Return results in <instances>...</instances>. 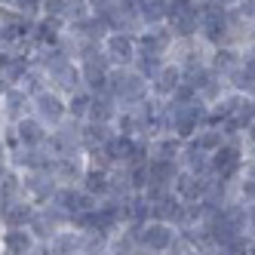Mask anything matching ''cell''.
<instances>
[{"label": "cell", "mask_w": 255, "mask_h": 255, "mask_svg": "<svg viewBox=\"0 0 255 255\" xmlns=\"http://www.w3.org/2000/svg\"><path fill=\"white\" fill-rule=\"evenodd\" d=\"M105 93L117 102L120 111H132L144 99H151V86L141 74H135L132 68H111Z\"/></svg>", "instance_id": "obj_1"}, {"label": "cell", "mask_w": 255, "mask_h": 255, "mask_svg": "<svg viewBox=\"0 0 255 255\" xmlns=\"http://www.w3.org/2000/svg\"><path fill=\"white\" fill-rule=\"evenodd\" d=\"M166 25L175 43H191L200 34V3L197 0H169L166 3Z\"/></svg>", "instance_id": "obj_2"}, {"label": "cell", "mask_w": 255, "mask_h": 255, "mask_svg": "<svg viewBox=\"0 0 255 255\" xmlns=\"http://www.w3.org/2000/svg\"><path fill=\"white\" fill-rule=\"evenodd\" d=\"M225 37H228V9L209 3V0L200 3V34H197V40L206 49H215V46H225Z\"/></svg>", "instance_id": "obj_3"}, {"label": "cell", "mask_w": 255, "mask_h": 255, "mask_svg": "<svg viewBox=\"0 0 255 255\" xmlns=\"http://www.w3.org/2000/svg\"><path fill=\"white\" fill-rule=\"evenodd\" d=\"M31 114L37 117L46 129H56V126H62L68 120V99L46 86L43 93H37L31 99Z\"/></svg>", "instance_id": "obj_4"}, {"label": "cell", "mask_w": 255, "mask_h": 255, "mask_svg": "<svg viewBox=\"0 0 255 255\" xmlns=\"http://www.w3.org/2000/svg\"><path fill=\"white\" fill-rule=\"evenodd\" d=\"M80 120H65L62 126L49 129V138H46V151L52 157H77L83 154V141H80Z\"/></svg>", "instance_id": "obj_5"}, {"label": "cell", "mask_w": 255, "mask_h": 255, "mask_svg": "<svg viewBox=\"0 0 255 255\" xmlns=\"http://www.w3.org/2000/svg\"><path fill=\"white\" fill-rule=\"evenodd\" d=\"M71 225V218L62 212V209H56L52 203H46V206H37L34 209V218H31V225H28V231H31V237L37 243H49L52 237H56L62 228H68Z\"/></svg>", "instance_id": "obj_6"}, {"label": "cell", "mask_w": 255, "mask_h": 255, "mask_svg": "<svg viewBox=\"0 0 255 255\" xmlns=\"http://www.w3.org/2000/svg\"><path fill=\"white\" fill-rule=\"evenodd\" d=\"M102 52H105V59L111 62L114 68H132V62H135V52H138L135 34L111 31V34H108V37L102 40Z\"/></svg>", "instance_id": "obj_7"}, {"label": "cell", "mask_w": 255, "mask_h": 255, "mask_svg": "<svg viewBox=\"0 0 255 255\" xmlns=\"http://www.w3.org/2000/svg\"><path fill=\"white\" fill-rule=\"evenodd\" d=\"M181 240L178 237V228L175 225H166V222H157V218H151V222H144L141 225V237H138V243L148 249V252H169L175 243Z\"/></svg>", "instance_id": "obj_8"}, {"label": "cell", "mask_w": 255, "mask_h": 255, "mask_svg": "<svg viewBox=\"0 0 255 255\" xmlns=\"http://www.w3.org/2000/svg\"><path fill=\"white\" fill-rule=\"evenodd\" d=\"M59 191V181L52 172H22V194L28 203L34 206H46Z\"/></svg>", "instance_id": "obj_9"}, {"label": "cell", "mask_w": 255, "mask_h": 255, "mask_svg": "<svg viewBox=\"0 0 255 255\" xmlns=\"http://www.w3.org/2000/svg\"><path fill=\"white\" fill-rule=\"evenodd\" d=\"M56 209H62L68 218L71 215H77V212H89V209H96L99 206V200L96 197H89L80 185H59V191H56V197L49 200Z\"/></svg>", "instance_id": "obj_10"}, {"label": "cell", "mask_w": 255, "mask_h": 255, "mask_svg": "<svg viewBox=\"0 0 255 255\" xmlns=\"http://www.w3.org/2000/svg\"><path fill=\"white\" fill-rule=\"evenodd\" d=\"M135 43H138V49L157 52V56H163V59H172V52H175V37H172V31H169L166 25L141 28V31L135 34Z\"/></svg>", "instance_id": "obj_11"}, {"label": "cell", "mask_w": 255, "mask_h": 255, "mask_svg": "<svg viewBox=\"0 0 255 255\" xmlns=\"http://www.w3.org/2000/svg\"><path fill=\"white\" fill-rule=\"evenodd\" d=\"M209 178H212V172L209 175H194V172L181 169L175 175V181H172V194L181 200V203H200V200L206 197V191H209Z\"/></svg>", "instance_id": "obj_12"}, {"label": "cell", "mask_w": 255, "mask_h": 255, "mask_svg": "<svg viewBox=\"0 0 255 255\" xmlns=\"http://www.w3.org/2000/svg\"><path fill=\"white\" fill-rule=\"evenodd\" d=\"M40 15L71 25V22L83 19V15H89V0H40Z\"/></svg>", "instance_id": "obj_13"}, {"label": "cell", "mask_w": 255, "mask_h": 255, "mask_svg": "<svg viewBox=\"0 0 255 255\" xmlns=\"http://www.w3.org/2000/svg\"><path fill=\"white\" fill-rule=\"evenodd\" d=\"M108 34H111V31H108V25L99 19L96 12H89V15H83V19L68 25V37L74 43H99L102 46V40L108 37Z\"/></svg>", "instance_id": "obj_14"}, {"label": "cell", "mask_w": 255, "mask_h": 255, "mask_svg": "<svg viewBox=\"0 0 255 255\" xmlns=\"http://www.w3.org/2000/svg\"><path fill=\"white\" fill-rule=\"evenodd\" d=\"M0 114H3L6 126L19 123L22 117L31 114V96L25 93L22 86H6V93L0 96Z\"/></svg>", "instance_id": "obj_15"}, {"label": "cell", "mask_w": 255, "mask_h": 255, "mask_svg": "<svg viewBox=\"0 0 255 255\" xmlns=\"http://www.w3.org/2000/svg\"><path fill=\"white\" fill-rule=\"evenodd\" d=\"M188 83L197 89V99L203 102V105H215L218 99H222L225 93H228V86H225V80L215 74V71L206 65L203 71H197L194 77H188Z\"/></svg>", "instance_id": "obj_16"}, {"label": "cell", "mask_w": 255, "mask_h": 255, "mask_svg": "<svg viewBox=\"0 0 255 255\" xmlns=\"http://www.w3.org/2000/svg\"><path fill=\"white\" fill-rule=\"evenodd\" d=\"M9 129H12L15 144H19V148H43L46 138H49V129H46V126H43L37 117H34V114L22 117L19 123H12Z\"/></svg>", "instance_id": "obj_17"}, {"label": "cell", "mask_w": 255, "mask_h": 255, "mask_svg": "<svg viewBox=\"0 0 255 255\" xmlns=\"http://www.w3.org/2000/svg\"><path fill=\"white\" fill-rule=\"evenodd\" d=\"M181 80H185V74H181V68L169 59L166 65H163L160 71H157V74L148 80V86H151V96L154 99H160V102H166L172 93H175V89H178V83Z\"/></svg>", "instance_id": "obj_18"}, {"label": "cell", "mask_w": 255, "mask_h": 255, "mask_svg": "<svg viewBox=\"0 0 255 255\" xmlns=\"http://www.w3.org/2000/svg\"><path fill=\"white\" fill-rule=\"evenodd\" d=\"M34 203L28 200H12V203H0V228L3 231H15V228H28L34 218Z\"/></svg>", "instance_id": "obj_19"}, {"label": "cell", "mask_w": 255, "mask_h": 255, "mask_svg": "<svg viewBox=\"0 0 255 255\" xmlns=\"http://www.w3.org/2000/svg\"><path fill=\"white\" fill-rule=\"evenodd\" d=\"M65 28L59 19H49V15H37L34 19V28H31V40H34V49L40 46H56L62 37H65Z\"/></svg>", "instance_id": "obj_20"}, {"label": "cell", "mask_w": 255, "mask_h": 255, "mask_svg": "<svg viewBox=\"0 0 255 255\" xmlns=\"http://www.w3.org/2000/svg\"><path fill=\"white\" fill-rule=\"evenodd\" d=\"M34 246H37V240L31 237L28 228L0 231V255H31Z\"/></svg>", "instance_id": "obj_21"}, {"label": "cell", "mask_w": 255, "mask_h": 255, "mask_svg": "<svg viewBox=\"0 0 255 255\" xmlns=\"http://www.w3.org/2000/svg\"><path fill=\"white\" fill-rule=\"evenodd\" d=\"M83 172H86V154H77V157H56V166H52V175H56L59 185H80Z\"/></svg>", "instance_id": "obj_22"}, {"label": "cell", "mask_w": 255, "mask_h": 255, "mask_svg": "<svg viewBox=\"0 0 255 255\" xmlns=\"http://www.w3.org/2000/svg\"><path fill=\"white\" fill-rule=\"evenodd\" d=\"M111 138H114V126H111V123H93V120H83V126H80L83 154L105 148V144L111 141Z\"/></svg>", "instance_id": "obj_23"}, {"label": "cell", "mask_w": 255, "mask_h": 255, "mask_svg": "<svg viewBox=\"0 0 255 255\" xmlns=\"http://www.w3.org/2000/svg\"><path fill=\"white\" fill-rule=\"evenodd\" d=\"M178 169L194 172V175H209V154L203 148H197L194 141H181L178 151Z\"/></svg>", "instance_id": "obj_24"}, {"label": "cell", "mask_w": 255, "mask_h": 255, "mask_svg": "<svg viewBox=\"0 0 255 255\" xmlns=\"http://www.w3.org/2000/svg\"><path fill=\"white\" fill-rule=\"evenodd\" d=\"M178 172H181L178 160H148V188H169L172 191V181Z\"/></svg>", "instance_id": "obj_25"}, {"label": "cell", "mask_w": 255, "mask_h": 255, "mask_svg": "<svg viewBox=\"0 0 255 255\" xmlns=\"http://www.w3.org/2000/svg\"><path fill=\"white\" fill-rule=\"evenodd\" d=\"M80 188L96 197V200H105L108 194H111V172L108 169H99V166H86L83 178H80Z\"/></svg>", "instance_id": "obj_26"}, {"label": "cell", "mask_w": 255, "mask_h": 255, "mask_svg": "<svg viewBox=\"0 0 255 255\" xmlns=\"http://www.w3.org/2000/svg\"><path fill=\"white\" fill-rule=\"evenodd\" d=\"M46 246H49L52 255H77V252H83V234L68 225V228H62L56 237H52Z\"/></svg>", "instance_id": "obj_27"}, {"label": "cell", "mask_w": 255, "mask_h": 255, "mask_svg": "<svg viewBox=\"0 0 255 255\" xmlns=\"http://www.w3.org/2000/svg\"><path fill=\"white\" fill-rule=\"evenodd\" d=\"M178 151H181V141L172 132L148 138V160H178Z\"/></svg>", "instance_id": "obj_28"}, {"label": "cell", "mask_w": 255, "mask_h": 255, "mask_svg": "<svg viewBox=\"0 0 255 255\" xmlns=\"http://www.w3.org/2000/svg\"><path fill=\"white\" fill-rule=\"evenodd\" d=\"M237 65H240V49H234V46H215V49H209V68L222 80L231 74Z\"/></svg>", "instance_id": "obj_29"}, {"label": "cell", "mask_w": 255, "mask_h": 255, "mask_svg": "<svg viewBox=\"0 0 255 255\" xmlns=\"http://www.w3.org/2000/svg\"><path fill=\"white\" fill-rule=\"evenodd\" d=\"M117 114H120L117 102L108 96V93H99V96H93V105H89V117L86 120H93V123H111L114 126Z\"/></svg>", "instance_id": "obj_30"}, {"label": "cell", "mask_w": 255, "mask_h": 255, "mask_svg": "<svg viewBox=\"0 0 255 255\" xmlns=\"http://www.w3.org/2000/svg\"><path fill=\"white\" fill-rule=\"evenodd\" d=\"M135 3H138L141 28H154V25L166 22V3L169 0H135Z\"/></svg>", "instance_id": "obj_31"}, {"label": "cell", "mask_w": 255, "mask_h": 255, "mask_svg": "<svg viewBox=\"0 0 255 255\" xmlns=\"http://www.w3.org/2000/svg\"><path fill=\"white\" fill-rule=\"evenodd\" d=\"M114 132L126 135V138H148V132H144V126H141V117L135 111H120L117 120H114Z\"/></svg>", "instance_id": "obj_32"}, {"label": "cell", "mask_w": 255, "mask_h": 255, "mask_svg": "<svg viewBox=\"0 0 255 255\" xmlns=\"http://www.w3.org/2000/svg\"><path fill=\"white\" fill-rule=\"evenodd\" d=\"M169 59H163V56H157V52H148V49H138L135 52V62H132V71L135 74H141L144 80H151L157 71L166 65Z\"/></svg>", "instance_id": "obj_33"}, {"label": "cell", "mask_w": 255, "mask_h": 255, "mask_svg": "<svg viewBox=\"0 0 255 255\" xmlns=\"http://www.w3.org/2000/svg\"><path fill=\"white\" fill-rule=\"evenodd\" d=\"M22 172L19 169H12L0 178V203H12V200H22Z\"/></svg>", "instance_id": "obj_34"}, {"label": "cell", "mask_w": 255, "mask_h": 255, "mask_svg": "<svg viewBox=\"0 0 255 255\" xmlns=\"http://www.w3.org/2000/svg\"><path fill=\"white\" fill-rule=\"evenodd\" d=\"M89 105H93V93L83 86V89H77L74 96H68V117L83 123L89 117Z\"/></svg>", "instance_id": "obj_35"}, {"label": "cell", "mask_w": 255, "mask_h": 255, "mask_svg": "<svg viewBox=\"0 0 255 255\" xmlns=\"http://www.w3.org/2000/svg\"><path fill=\"white\" fill-rule=\"evenodd\" d=\"M191 141L197 144V148H203L206 154H212V151H218L225 144V132H222V126H203Z\"/></svg>", "instance_id": "obj_36"}, {"label": "cell", "mask_w": 255, "mask_h": 255, "mask_svg": "<svg viewBox=\"0 0 255 255\" xmlns=\"http://www.w3.org/2000/svg\"><path fill=\"white\" fill-rule=\"evenodd\" d=\"M138 246L141 243L135 240V237L126 231V228H120L117 234H111V246H108V252H111V255H135Z\"/></svg>", "instance_id": "obj_37"}, {"label": "cell", "mask_w": 255, "mask_h": 255, "mask_svg": "<svg viewBox=\"0 0 255 255\" xmlns=\"http://www.w3.org/2000/svg\"><path fill=\"white\" fill-rule=\"evenodd\" d=\"M108 246H111V234H105V231L83 234V255H105Z\"/></svg>", "instance_id": "obj_38"}, {"label": "cell", "mask_w": 255, "mask_h": 255, "mask_svg": "<svg viewBox=\"0 0 255 255\" xmlns=\"http://www.w3.org/2000/svg\"><path fill=\"white\" fill-rule=\"evenodd\" d=\"M123 172H126V181H129L132 194H141L144 188H148V160L132 163V166H123Z\"/></svg>", "instance_id": "obj_39"}, {"label": "cell", "mask_w": 255, "mask_h": 255, "mask_svg": "<svg viewBox=\"0 0 255 255\" xmlns=\"http://www.w3.org/2000/svg\"><path fill=\"white\" fill-rule=\"evenodd\" d=\"M240 71L246 74V80L255 86V40L240 49Z\"/></svg>", "instance_id": "obj_40"}, {"label": "cell", "mask_w": 255, "mask_h": 255, "mask_svg": "<svg viewBox=\"0 0 255 255\" xmlns=\"http://www.w3.org/2000/svg\"><path fill=\"white\" fill-rule=\"evenodd\" d=\"M166 102H172V105H191V102H197V89H194L188 80H181L178 89H175V93H172Z\"/></svg>", "instance_id": "obj_41"}, {"label": "cell", "mask_w": 255, "mask_h": 255, "mask_svg": "<svg viewBox=\"0 0 255 255\" xmlns=\"http://www.w3.org/2000/svg\"><path fill=\"white\" fill-rule=\"evenodd\" d=\"M234 9L240 12L249 25H255V0H237V6H234Z\"/></svg>", "instance_id": "obj_42"}, {"label": "cell", "mask_w": 255, "mask_h": 255, "mask_svg": "<svg viewBox=\"0 0 255 255\" xmlns=\"http://www.w3.org/2000/svg\"><path fill=\"white\" fill-rule=\"evenodd\" d=\"M243 141H246V148H255V123H249V126H246Z\"/></svg>", "instance_id": "obj_43"}, {"label": "cell", "mask_w": 255, "mask_h": 255, "mask_svg": "<svg viewBox=\"0 0 255 255\" xmlns=\"http://www.w3.org/2000/svg\"><path fill=\"white\" fill-rule=\"evenodd\" d=\"M0 163H9V144H6L3 132H0Z\"/></svg>", "instance_id": "obj_44"}, {"label": "cell", "mask_w": 255, "mask_h": 255, "mask_svg": "<svg viewBox=\"0 0 255 255\" xmlns=\"http://www.w3.org/2000/svg\"><path fill=\"white\" fill-rule=\"evenodd\" d=\"M209 3L222 6V9H234V6H237V0H209Z\"/></svg>", "instance_id": "obj_45"}, {"label": "cell", "mask_w": 255, "mask_h": 255, "mask_svg": "<svg viewBox=\"0 0 255 255\" xmlns=\"http://www.w3.org/2000/svg\"><path fill=\"white\" fill-rule=\"evenodd\" d=\"M31 255H52V252H49V246H46V243H37V246L31 249Z\"/></svg>", "instance_id": "obj_46"}, {"label": "cell", "mask_w": 255, "mask_h": 255, "mask_svg": "<svg viewBox=\"0 0 255 255\" xmlns=\"http://www.w3.org/2000/svg\"><path fill=\"white\" fill-rule=\"evenodd\" d=\"M243 175L255 178V160H246V166H243Z\"/></svg>", "instance_id": "obj_47"}, {"label": "cell", "mask_w": 255, "mask_h": 255, "mask_svg": "<svg viewBox=\"0 0 255 255\" xmlns=\"http://www.w3.org/2000/svg\"><path fill=\"white\" fill-rule=\"evenodd\" d=\"M212 255H240V252H234L228 246H218V249H212Z\"/></svg>", "instance_id": "obj_48"}, {"label": "cell", "mask_w": 255, "mask_h": 255, "mask_svg": "<svg viewBox=\"0 0 255 255\" xmlns=\"http://www.w3.org/2000/svg\"><path fill=\"white\" fill-rule=\"evenodd\" d=\"M6 172H9V163H0V178H3Z\"/></svg>", "instance_id": "obj_49"}, {"label": "cell", "mask_w": 255, "mask_h": 255, "mask_svg": "<svg viewBox=\"0 0 255 255\" xmlns=\"http://www.w3.org/2000/svg\"><path fill=\"white\" fill-rule=\"evenodd\" d=\"M246 255H255V237L249 240V249H246Z\"/></svg>", "instance_id": "obj_50"}, {"label": "cell", "mask_w": 255, "mask_h": 255, "mask_svg": "<svg viewBox=\"0 0 255 255\" xmlns=\"http://www.w3.org/2000/svg\"><path fill=\"white\" fill-rule=\"evenodd\" d=\"M185 255H212V252H197V249H188Z\"/></svg>", "instance_id": "obj_51"}, {"label": "cell", "mask_w": 255, "mask_h": 255, "mask_svg": "<svg viewBox=\"0 0 255 255\" xmlns=\"http://www.w3.org/2000/svg\"><path fill=\"white\" fill-rule=\"evenodd\" d=\"M6 129V123H3V114H0V132H3Z\"/></svg>", "instance_id": "obj_52"}, {"label": "cell", "mask_w": 255, "mask_h": 255, "mask_svg": "<svg viewBox=\"0 0 255 255\" xmlns=\"http://www.w3.org/2000/svg\"><path fill=\"white\" fill-rule=\"evenodd\" d=\"M77 255H83V252H77Z\"/></svg>", "instance_id": "obj_53"}, {"label": "cell", "mask_w": 255, "mask_h": 255, "mask_svg": "<svg viewBox=\"0 0 255 255\" xmlns=\"http://www.w3.org/2000/svg\"><path fill=\"white\" fill-rule=\"evenodd\" d=\"M0 231H3V228H0Z\"/></svg>", "instance_id": "obj_54"}]
</instances>
